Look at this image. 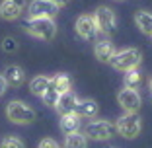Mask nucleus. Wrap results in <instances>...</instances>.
<instances>
[{"label": "nucleus", "mask_w": 152, "mask_h": 148, "mask_svg": "<svg viewBox=\"0 0 152 148\" xmlns=\"http://www.w3.org/2000/svg\"><path fill=\"white\" fill-rule=\"evenodd\" d=\"M115 129H117V133H119L123 139H137L139 133H140V129H142V125H140V117L137 115V113H129L127 111L123 117L117 119Z\"/></svg>", "instance_id": "4"}, {"label": "nucleus", "mask_w": 152, "mask_h": 148, "mask_svg": "<svg viewBox=\"0 0 152 148\" xmlns=\"http://www.w3.org/2000/svg\"><path fill=\"white\" fill-rule=\"evenodd\" d=\"M117 99H119V105L125 111L129 113H137L140 109V96L137 90H133V88H125V90H121L119 94H117Z\"/></svg>", "instance_id": "9"}, {"label": "nucleus", "mask_w": 152, "mask_h": 148, "mask_svg": "<svg viewBox=\"0 0 152 148\" xmlns=\"http://www.w3.org/2000/svg\"><path fill=\"white\" fill-rule=\"evenodd\" d=\"M2 146L4 148H22L23 142L18 139V136H6V139L2 140Z\"/></svg>", "instance_id": "22"}, {"label": "nucleus", "mask_w": 152, "mask_h": 148, "mask_svg": "<svg viewBox=\"0 0 152 148\" xmlns=\"http://www.w3.org/2000/svg\"><path fill=\"white\" fill-rule=\"evenodd\" d=\"M117 133L115 125H111L109 121H92L86 125L84 135L86 139H94V140H107Z\"/></svg>", "instance_id": "5"}, {"label": "nucleus", "mask_w": 152, "mask_h": 148, "mask_svg": "<svg viewBox=\"0 0 152 148\" xmlns=\"http://www.w3.org/2000/svg\"><path fill=\"white\" fill-rule=\"evenodd\" d=\"M76 103H78V98H76V94L74 92H70V90H66V92H63V94L58 96V101H57V111L61 113V115H64V113H72L76 109Z\"/></svg>", "instance_id": "11"}, {"label": "nucleus", "mask_w": 152, "mask_h": 148, "mask_svg": "<svg viewBox=\"0 0 152 148\" xmlns=\"http://www.w3.org/2000/svg\"><path fill=\"white\" fill-rule=\"evenodd\" d=\"M134 23L139 27L144 35L152 37V12H146V10H140V12L134 14Z\"/></svg>", "instance_id": "14"}, {"label": "nucleus", "mask_w": 152, "mask_h": 148, "mask_svg": "<svg viewBox=\"0 0 152 148\" xmlns=\"http://www.w3.org/2000/svg\"><path fill=\"white\" fill-rule=\"evenodd\" d=\"M6 88H8V82H6L4 74H0V98L6 94Z\"/></svg>", "instance_id": "25"}, {"label": "nucleus", "mask_w": 152, "mask_h": 148, "mask_svg": "<svg viewBox=\"0 0 152 148\" xmlns=\"http://www.w3.org/2000/svg\"><path fill=\"white\" fill-rule=\"evenodd\" d=\"M6 115L16 125H29L35 121V111L23 101H10L6 107Z\"/></svg>", "instance_id": "2"}, {"label": "nucleus", "mask_w": 152, "mask_h": 148, "mask_svg": "<svg viewBox=\"0 0 152 148\" xmlns=\"http://www.w3.org/2000/svg\"><path fill=\"white\" fill-rule=\"evenodd\" d=\"M119 2H121V0H119Z\"/></svg>", "instance_id": "28"}, {"label": "nucleus", "mask_w": 152, "mask_h": 148, "mask_svg": "<svg viewBox=\"0 0 152 148\" xmlns=\"http://www.w3.org/2000/svg\"><path fill=\"white\" fill-rule=\"evenodd\" d=\"M150 92H152V80H150Z\"/></svg>", "instance_id": "27"}, {"label": "nucleus", "mask_w": 152, "mask_h": 148, "mask_svg": "<svg viewBox=\"0 0 152 148\" xmlns=\"http://www.w3.org/2000/svg\"><path fill=\"white\" fill-rule=\"evenodd\" d=\"M51 86H55V90H58L61 94L66 90H70V86H72V80L68 74H57L55 78H51Z\"/></svg>", "instance_id": "19"}, {"label": "nucleus", "mask_w": 152, "mask_h": 148, "mask_svg": "<svg viewBox=\"0 0 152 148\" xmlns=\"http://www.w3.org/2000/svg\"><path fill=\"white\" fill-rule=\"evenodd\" d=\"M23 8H26V0H2L0 16L4 20H16V18H20Z\"/></svg>", "instance_id": "10"}, {"label": "nucleus", "mask_w": 152, "mask_h": 148, "mask_svg": "<svg viewBox=\"0 0 152 148\" xmlns=\"http://www.w3.org/2000/svg\"><path fill=\"white\" fill-rule=\"evenodd\" d=\"M58 96H61V92L58 90H55V86H51V82H49V88L43 92V101H45V105H51V107H55L57 105V101H58Z\"/></svg>", "instance_id": "21"}, {"label": "nucleus", "mask_w": 152, "mask_h": 148, "mask_svg": "<svg viewBox=\"0 0 152 148\" xmlns=\"http://www.w3.org/2000/svg\"><path fill=\"white\" fill-rule=\"evenodd\" d=\"M2 47H4V51H10V53H12V51L18 49V43H16L12 37H6V39L2 41Z\"/></svg>", "instance_id": "23"}, {"label": "nucleus", "mask_w": 152, "mask_h": 148, "mask_svg": "<svg viewBox=\"0 0 152 148\" xmlns=\"http://www.w3.org/2000/svg\"><path fill=\"white\" fill-rule=\"evenodd\" d=\"M49 82H51V78H47V76H35L29 82V90L35 96H43V92L49 88Z\"/></svg>", "instance_id": "17"}, {"label": "nucleus", "mask_w": 152, "mask_h": 148, "mask_svg": "<svg viewBox=\"0 0 152 148\" xmlns=\"http://www.w3.org/2000/svg\"><path fill=\"white\" fill-rule=\"evenodd\" d=\"M76 113L80 117H94L98 113V103L94 99H82V101L76 103Z\"/></svg>", "instance_id": "15"}, {"label": "nucleus", "mask_w": 152, "mask_h": 148, "mask_svg": "<svg viewBox=\"0 0 152 148\" xmlns=\"http://www.w3.org/2000/svg\"><path fill=\"white\" fill-rule=\"evenodd\" d=\"M76 33L86 41H94L99 33L94 16H80V18L76 20Z\"/></svg>", "instance_id": "8"}, {"label": "nucleus", "mask_w": 152, "mask_h": 148, "mask_svg": "<svg viewBox=\"0 0 152 148\" xmlns=\"http://www.w3.org/2000/svg\"><path fill=\"white\" fill-rule=\"evenodd\" d=\"M140 82H142V74H140L137 68L125 70V88H133V90H139Z\"/></svg>", "instance_id": "18"}, {"label": "nucleus", "mask_w": 152, "mask_h": 148, "mask_svg": "<svg viewBox=\"0 0 152 148\" xmlns=\"http://www.w3.org/2000/svg\"><path fill=\"white\" fill-rule=\"evenodd\" d=\"M96 26L102 33H113L115 31V14H113L111 8L107 6H99L94 14Z\"/></svg>", "instance_id": "7"}, {"label": "nucleus", "mask_w": 152, "mask_h": 148, "mask_svg": "<svg viewBox=\"0 0 152 148\" xmlns=\"http://www.w3.org/2000/svg\"><path fill=\"white\" fill-rule=\"evenodd\" d=\"M68 148H84L86 146V135L74 131V133H68L66 135V140H64Z\"/></svg>", "instance_id": "20"}, {"label": "nucleus", "mask_w": 152, "mask_h": 148, "mask_svg": "<svg viewBox=\"0 0 152 148\" xmlns=\"http://www.w3.org/2000/svg\"><path fill=\"white\" fill-rule=\"evenodd\" d=\"M23 29L29 35L43 41H51L57 35V26H55L53 18H29L23 22Z\"/></svg>", "instance_id": "1"}, {"label": "nucleus", "mask_w": 152, "mask_h": 148, "mask_svg": "<svg viewBox=\"0 0 152 148\" xmlns=\"http://www.w3.org/2000/svg\"><path fill=\"white\" fill-rule=\"evenodd\" d=\"M29 18H55L58 12V6L53 0H33L27 6Z\"/></svg>", "instance_id": "6"}, {"label": "nucleus", "mask_w": 152, "mask_h": 148, "mask_svg": "<svg viewBox=\"0 0 152 148\" xmlns=\"http://www.w3.org/2000/svg\"><path fill=\"white\" fill-rule=\"evenodd\" d=\"M94 53H96V58H98V61H102V63H109L111 57L115 55V47H113L111 41L103 39V41H98V43H96Z\"/></svg>", "instance_id": "12"}, {"label": "nucleus", "mask_w": 152, "mask_h": 148, "mask_svg": "<svg viewBox=\"0 0 152 148\" xmlns=\"http://www.w3.org/2000/svg\"><path fill=\"white\" fill-rule=\"evenodd\" d=\"M53 2L58 6V8H63V6H66V4H68V0H53Z\"/></svg>", "instance_id": "26"}, {"label": "nucleus", "mask_w": 152, "mask_h": 148, "mask_svg": "<svg viewBox=\"0 0 152 148\" xmlns=\"http://www.w3.org/2000/svg\"><path fill=\"white\" fill-rule=\"evenodd\" d=\"M39 146H41V148H57L58 142H57V140H53V139H43V140L39 142Z\"/></svg>", "instance_id": "24"}, {"label": "nucleus", "mask_w": 152, "mask_h": 148, "mask_svg": "<svg viewBox=\"0 0 152 148\" xmlns=\"http://www.w3.org/2000/svg\"><path fill=\"white\" fill-rule=\"evenodd\" d=\"M4 78L8 84L12 86H20L23 82V78H26V74H23V70L20 66H16V64H12V66H8L4 70Z\"/></svg>", "instance_id": "16"}, {"label": "nucleus", "mask_w": 152, "mask_h": 148, "mask_svg": "<svg viewBox=\"0 0 152 148\" xmlns=\"http://www.w3.org/2000/svg\"><path fill=\"white\" fill-rule=\"evenodd\" d=\"M78 127H80V115H78L76 111L61 115V131H63L64 135L78 131Z\"/></svg>", "instance_id": "13"}, {"label": "nucleus", "mask_w": 152, "mask_h": 148, "mask_svg": "<svg viewBox=\"0 0 152 148\" xmlns=\"http://www.w3.org/2000/svg\"><path fill=\"white\" fill-rule=\"evenodd\" d=\"M142 61V55H140L139 49H123L119 53H115L111 57V66L117 68V70H131V68H137Z\"/></svg>", "instance_id": "3"}]
</instances>
